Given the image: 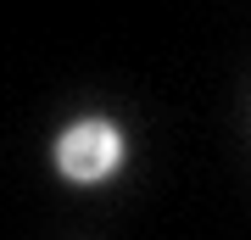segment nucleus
<instances>
[{"label":"nucleus","mask_w":251,"mask_h":240,"mask_svg":"<svg viewBox=\"0 0 251 240\" xmlns=\"http://www.w3.org/2000/svg\"><path fill=\"white\" fill-rule=\"evenodd\" d=\"M56 173L67 179V185H100V179H112L123 168L128 145H123V129L106 123V117H78V123H67L56 134Z\"/></svg>","instance_id":"nucleus-1"}]
</instances>
